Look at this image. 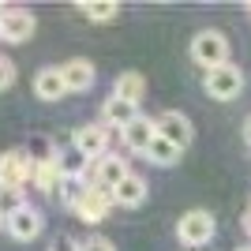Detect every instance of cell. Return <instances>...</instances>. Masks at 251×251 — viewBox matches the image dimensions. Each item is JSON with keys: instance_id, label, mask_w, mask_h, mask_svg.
I'll return each instance as SVG.
<instances>
[{"instance_id": "obj_4", "label": "cell", "mask_w": 251, "mask_h": 251, "mask_svg": "<svg viewBox=\"0 0 251 251\" xmlns=\"http://www.w3.org/2000/svg\"><path fill=\"white\" fill-rule=\"evenodd\" d=\"M206 94L214 101H232L244 94V72L236 64H221L214 72H206Z\"/></svg>"}, {"instance_id": "obj_3", "label": "cell", "mask_w": 251, "mask_h": 251, "mask_svg": "<svg viewBox=\"0 0 251 251\" xmlns=\"http://www.w3.org/2000/svg\"><path fill=\"white\" fill-rule=\"evenodd\" d=\"M34 30H38L34 11H26V8H4L0 11V42L23 45V42L34 38Z\"/></svg>"}, {"instance_id": "obj_20", "label": "cell", "mask_w": 251, "mask_h": 251, "mask_svg": "<svg viewBox=\"0 0 251 251\" xmlns=\"http://www.w3.org/2000/svg\"><path fill=\"white\" fill-rule=\"evenodd\" d=\"M79 11H83L86 19H94V23H113L116 11H120V4H116V0H86V4H79Z\"/></svg>"}, {"instance_id": "obj_29", "label": "cell", "mask_w": 251, "mask_h": 251, "mask_svg": "<svg viewBox=\"0 0 251 251\" xmlns=\"http://www.w3.org/2000/svg\"><path fill=\"white\" fill-rule=\"evenodd\" d=\"M0 191H4V184H0Z\"/></svg>"}, {"instance_id": "obj_5", "label": "cell", "mask_w": 251, "mask_h": 251, "mask_svg": "<svg viewBox=\"0 0 251 251\" xmlns=\"http://www.w3.org/2000/svg\"><path fill=\"white\" fill-rule=\"evenodd\" d=\"M34 165H38V161H30L23 150H4V154H0V184L23 191L34 180Z\"/></svg>"}, {"instance_id": "obj_10", "label": "cell", "mask_w": 251, "mask_h": 251, "mask_svg": "<svg viewBox=\"0 0 251 251\" xmlns=\"http://www.w3.org/2000/svg\"><path fill=\"white\" fill-rule=\"evenodd\" d=\"M127 176H131V169H127V161L120 154H105L101 161H94V184H101L109 191H116Z\"/></svg>"}, {"instance_id": "obj_22", "label": "cell", "mask_w": 251, "mask_h": 251, "mask_svg": "<svg viewBox=\"0 0 251 251\" xmlns=\"http://www.w3.org/2000/svg\"><path fill=\"white\" fill-rule=\"evenodd\" d=\"M23 206H26V195H23L19 188H4L0 191V221H4V225H8V218L19 214Z\"/></svg>"}, {"instance_id": "obj_18", "label": "cell", "mask_w": 251, "mask_h": 251, "mask_svg": "<svg viewBox=\"0 0 251 251\" xmlns=\"http://www.w3.org/2000/svg\"><path fill=\"white\" fill-rule=\"evenodd\" d=\"M86 188H90V180H86V176H64L56 199H60L68 210H79V202L86 199Z\"/></svg>"}, {"instance_id": "obj_15", "label": "cell", "mask_w": 251, "mask_h": 251, "mask_svg": "<svg viewBox=\"0 0 251 251\" xmlns=\"http://www.w3.org/2000/svg\"><path fill=\"white\" fill-rule=\"evenodd\" d=\"M113 195H116V206L135 210V206H143V202H147V180L131 173V176H127L124 184H120V188L113 191Z\"/></svg>"}, {"instance_id": "obj_6", "label": "cell", "mask_w": 251, "mask_h": 251, "mask_svg": "<svg viewBox=\"0 0 251 251\" xmlns=\"http://www.w3.org/2000/svg\"><path fill=\"white\" fill-rule=\"evenodd\" d=\"M109 135H113V127H109V124H83V127H75L72 147L83 150L90 161H101V157L109 154ZM116 135H120V131H116Z\"/></svg>"}, {"instance_id": "obj_21", "label": "cell", "mask_w": 251, "mask_h": 251, "mask_svg": "<svg viewBox=\"0 0 251 251\" xmlns=\"http://www.w3.org/2000/svg\"><path fill=\"white\" fill-rule=\"evenodd\" d=\"M56 161H60L64 176H86V161H90V157H86L83 150L68 147V150H60V154H56Z\"/></svg>"}, {"instance_id": "obj_28", "label": "cell", "mask_w": 251, "mask_h": 251, "mask_svg": "<svg viewBox=\"0 0 251 251\" xmlns=\"http://www.w3.org/2000/svg\"><path fill=\"white\" fill-rule=\"evenodd\" d=\"M236 251H251V244H244V248H236Z\"/></svg>"}, {"instance_id": "obj_11", "label": "cell", "mask_w": 251, "mask_h": 251, "mask_svg": "<svg viewBox=\"0 0 251 251\" xmlns=\"http://www.w3.org/2000/svg\"><path fill=\"white\" fill-rule=\"evenodd\" d=\"M120 139H124V147H127V150L147 154V150L154 147V139H157V120H150V116H139L135 124H127L124 131H120Z\"/></svg>"}, {"instance_id": "obj_25", "label": "cell", "mask_w": 251, "mask_h": 251, "mask_svg": "<svg viewBox=\"0 0 251 251\" xmlns=\"http://www.w3.org/2000/svg\"><path fill=\"white\" fill-rule=\"evenodd\" d=\"M83 251H116V248L105 236H90V240H83Z\"/></svg>"}, {"instance_id": "obj_12", "label": "cell", "mask_w": 251, "mask_h": 251, "mask_svg": "<svg viewBox=\"0 0 251 251\" xmlns=\"http://www.w3.org/2000/svg\"><path fill=\"white\" fill-rule=\"evenodd\" d=\"M64 68V83H68V94H86L90 86H94L98 72L90 60H79V56H72L68 64H60Z\"/></svg>"}, {"instance_id": "obj_1", "label": "cell", "mask_w": 251, "mask_h": 251, "mask_svg": "<svg viewBox=\"0 0 251 251\" xmlns=\"http://www.w3.org/2000/svg\"><path fill=\"white\" fill-rule=\"evenodd\" d=\"M191 60L202 64L206 72H214L221 64H232L229 60V38L221 30H199L191 38Z\"/></svg>"}, {"instance_id": "obj_9", "label": "cell", "mask_w": 251, "mask_h": 251, "mask_svg": "<svg viewBox=\"0 0 251 251\" xmlns=\"http://www.w3.org/2000/svg\"><path fill=\"white\" fill-rule=\"evenodd\" d=\"M42 225H45L42 210L26 202V206H23L19 214H11V218H8V225H4V229L11 232V240H19V244H30V240H38Z\"/></svg>"}, {"instance_id": "obj_17", "label": "cell", "mask_w": 251, "mask_h": 251, "mask_svg": "<svg viewBox=\"0 0 251 251\" xmlns=\"http://www.w3.org/2000/svg\"><path fill=\"white\" fill-rule=\"evenodd\" d=\"M143 94H147V83H143V75H139V72H124L120 79H116V86H113V98L131 101V105H139Z\"/></svg>"}, {"instance_id": "obj_2", "label": "cell", "mask_w": 251, "mask_h": 251, "mask_svg": "<svg viewBox=\"0 0 251 251\" xmlns=\"http://www.w3.org/2000/svg\"><path fill=\"white\" fill-rule=\"evenodd\" d=\"M214 214L210 210H188L184 218L176 221V236L184 248H202V244L214 240Z\"/></svg>"}, {"instance_id": "obj_7", "label": "cell", "mask_w": 251, "mask_h": 251, "mask_svg": "<svg viewBox=\"0 0 251 251\" xmlns=\"http://www.w3.org/2000/svg\"><path fill=\"white\" fill-rule=\"evenodd\" d=\"M116 206V195L109 188H101V184H94L90 180V188H86V199L79 202V221H86V225H98V221H105L109 218V210Z\"/></svg>"}, {"instance_id": "obj_27", "label": "cell", "mask_w": 251, "mask_h": 251, "mask_svg": "<svg viewBox=\"0 0 251 251\" xmlns=\"http://www.w3.org/2000/svg\"><path fill=\"white\" fill-rule=\"evenodd\" d=\"M240 221H244V232H248V236H251V210H248V214H244Z\"/></svg>"}, {"instance_id": "obj_26", "label": "cell", "mask_w": 251, "mask_h": 251, "mask_svg": "<svg viewBox=\"0 0 251 251\" xmlns=\"http://www.w3.org/2000/svg\"><path fill=\"white\" fill-rule=\"evenodd\" d=\"M244 139H248V147H251V113H248V120H244Z\"/></svg>"}, {"instance_id": "obj_16", "label": "cell", "mask_w": 251, "mask_h": 251, "mask_svg": "<svg viewBox=\"0 0 251 251\" xmlns=\"http://www.w3.org/2000/svg\"><path fill=\"white\" fill-rule=\"evenodd\" d=\"M60 180H64V169H60V161H56V154H49L45 161L34 165V184L42 191H60Z\"/></svg>"}, {"instance_id": "obj_23", "label": "cell", "mask_w": 251, "mask_h": 251, "mask_svg": "<svg viewBox=\"0 0 251 251\" xmlns=\"http://www.w3.org/2000/svg\"><path fill=\"white\" fill-rule=\"evenodd\" d=\"M11 83H15V64L8 56H0V90H8Z\"/></svg>"}, {"instance_id": "obj_13", "label": "cell", "mask_w": 251, "mask_h": 251, "mask_svg": "<svg viewBox=\"0 0 251 251\" xmlns=\"http://www.w3.org/2000/svg\"><path fill=\"white\" fill-rule=\"evenodd\" d=\"M139 116H143L139 105L120 101V98H105V105H101V124H109L113 131H124L127 124H135Z\"/></svg>"}, {"instance_id": "obj_8", "label": "cell", "mask_w": 251, "mask_h": 251, "mask_svg": "<svg viewBox=\"0 0 251 251\" xmlns=\"http://www.w3.org/2000/svg\"><path fill=\"white\" fill-rule=\"evenodd\" d=\"M157 135L161 139H169L173 147H180V150H188L191 147V120L184 113H176V109H165V113L157 116Z\"/></svg>"}, {"instance_id": "obj_24", "label": "cell", "mask_w": 251, "mask_h": 251, "mask_svg": "<svg viewBox=\"0 0 251 251\" xmlns=\"http://www.w3.org/2000/svg\"><path fill=\"white\" fill-rule=\"evenodd\" d=\"M49 251H83V244H75L72 236H68V232H60V236H56V240L49 244Z\"/></svg>"}, {"instance_id": "obj_30", "label": "cell", "mask_w": 251, "mask_h": 251, "mask_svg": "<svg viewBox=\"0 0 251 251\" xmlns=\"http://www.w3.org/2000/svg\"><path fill=\"white\" fill-rule=\"evenodd\" d=\"M248 11H251V4H248Z\"/></svg>"}, {"instance_id": "obj_14", "label": "cell", "mask_w": 251, "mask_h": 251, "mask_svg": "<svg viewBox=\"0 0 251 251\" xmlns=\"http://www.w3.org/2000/svg\"><path fill=\"white\" fill-rule=\"evenodd\" d=\"M34 94H38V101H60L68 94L64 68H42V72L34 75Z\"/></svg>"}, {"instance_id": "obj_19", "label": "cell", "mask_w": 251, "mask_h": 251, "mask_svg": "<svg viewBox=\"0 0 251 251\" xmlns=\"http://www.w3.org/2000/svg\"><path fill=\"white\" fill-rule=\"evenodd\" d=\"M180 154H184L180 147H173L169 139H161V135H157V139H154V147H150L143 157H147L150 165H161V169H169V165H176V161H180Z\"/></svg>"}]
</instances>
